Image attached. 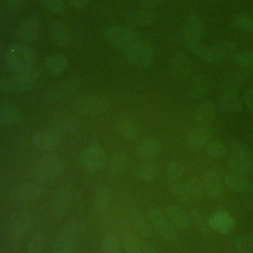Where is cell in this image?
<instances>
[{
  "label": "cell",
  "instance_id": "1",
  "mask_svg": "<svg viewBox=\"0 0 253 253\" xmlns=\"http://www.w3.org/2000/svg\"><path fill=\"white\" fill-rule=\"evenodd\" d=\"M41 73L36 68L11 73L0 77V91L12 93H26L35 90L41 84Z\"/></svg>",
  "mask_w": 253,
  "mask_h": 253
},
{
  "label": "cell",
  "instance_id": "2",
  "mask_svg": "<svg viewBox=\"0 0 253 253\" xmlns=\"http://www.w3.org/2000/svg\"><path fill=\"white\" fill-rule=\"evenodd\" d=\"M35 51L26 43L12 44L6 51L5 63L11 73H17L34 68Z\"/></svg>",
  "mask_w": 253,
  "mask_h": 253
},
{
  "label": "cell",
  "instance_id": "3",
  "mask_svg": "<svg viewBox=\"0 0 253 253\" xmlns=\"http://www.w3.org/2000/svg\"><path fill=\"white\" fill-rule=\"evenodd\" d=\"M64 170V163L60 156L47 152L42 155L34 165L33 175L41 183L53 182L58 179Z\"/></svg>",
  "mask_w": 253,
  "mask_h": 253
},
{
  "label": "cell",
  "instance_id": "4",
  "mask_svg": "<svg viewBox=\"0 0 253 253\" xmlns=\"http://www.w3.org/2000/svg\"><path fill=\"white\" fill-rule=\"evenodd\" d=\"M229 168L232 173L249 176L253 174V152L242 141H234L230 146Z\"/></svg>",
  "mask_w": 253,
  "mask_h": 253
},
{
  "label": "cell",
  "instance_id": "5",
  "mask_svg": "<svg viewBox=\"0 0 253 253\" xmlns=\"http://www.w3.org/2000/svg\"><path fill=\"white\" fill-rule=\"evenodd\" d=\"M104 40L113 48L126 52L140 38L138 34L129 27L113 26L107 28L103 33Z\"/></svg>",
  "mask_w": 253,
  "mask_h": 253
},
{
  "label": "cell",
  "instance_id": "6",
  "mask_svg": "<svg viewBox=\"0 0 253 253\" xmlns=\"http://www.w3.org/2000/svg\"><path fill=\"white\" fill-rule=\"evenodd\" d=\"M82 85V78L78 75L68 76L63 81L50 86L42 96V102L46 105L56 104L74 94Z\"/></svg>",
  "mask_w": 253,
  "mask_h": 253
},
{
  "label": "cell",
  "instance_id": "7",
  "mask_svg": "<svg viewBox=\"0 0 253 253\" xmlns=\"http://www.w3.org/2000/svg\"><path fill=\"white\" fill-rule=\"evenodd\" d=\"M79 238V224L75 220H70L62 227L57 234L51 253H75Z\"/></svg>",
  "mask_w": 253,
  "mask_h": 253
},
{
  "label": "cell",
  "instance_id": "8",
  "mask_svg": "<svg viewBox=\"0 0 253 253\" xmlns=\"http://www.w3.org/2000/svg\"><path fill=\"white\" fill-rule=\"evenodd\" d=\"M79 161L84 171L88 173H96L106 167L108 155L101 145L93 143L86 146L81 151Z\"/></svg>",
  "mask_w": 253,
  "mask_h": 253
},
{
  "label": "cell",
  "instance_id": "9",
  "mask_svg": "<svg viewBox=\"0 0 253 253\" xmlns=\"http://www.w3.org/2000/svg\"><path fill=\"white\" fill-rule=\"evenodd\" d=\"M108 108V99L100 95H87L77 99L73 104L74 111L83 117L101 115L105 113Z\"/></svg>",
  "mask_w": 253,
  "mask_h": 253
},
{
  "label": "cell",
  "instance_id": "10",
  "mask_svg": "<svg viewBox=\"0 0 253 253\" xmlns=\"http://www.w3.org/2000/svg\"><path fill=\"white\" fill-rule=\"evenodd\" d=\"M146 216L154 231H156L164 240L169 242L176 241L177 232L166 214L156 208H150L146 212Z\"/></svg>",
  "mask_w": 253,
  "mask_h": 253
},
{
  "label": "cell",
  "instance_id": "11",
  "mask_svg": "<svg viewBox=\"0 0 253 253\" xmlns=\"http://www.w3.org/2000/svg\"><path fill=\"white\" fill-rule=\"evenodd\" d=\"M127 61L136 67H147L154 59L153 47L144 41H138L126 52Z\"/></svg>",
  "mask_w": 253,
  "mask_h": 253
},
{
  "label": "cell",
  "instance_id": "12",
  "mask_svg": "<svg viewBox=\"0 0 253 253\" xmlns=\"http://www.w3.org/2000/svg\"><path fill=\"white\" fill-rule=\"evenodd\" d=\"M73 199L72 188L69 185L62 186L55 194L52 204V214L55 219L61 220L67 214Z\"/></svg>",
  "mask_w": 253,
  "mask_h": 253
},
{
  "label": "cell",
  "instance_id": "13",
  "mask_svg": "<svg viewBox=\"0 0 253 253\" xmlns=\"http://www.w3.org/2000/svg\"><path fill=\"white\" fill-rule=\"evenodd\" d=\"M42 194L41 182L27 181L21 183L15 191V200L20 205H29L36 202Z\"/></svg>",
  "mask_w": 253,
  "mask_h": 253
},
{
  "label": "cell",
  "instance_id": "14",
  "mask_svg": "<svg viewBox=\"0 0 253 253\" xmlns=\"http://www.w3.org/2000/svg\"><path fill=\"white\" fill-rule=\"evenodd\" d=\"M60 141V137L56 132L46 129L36 131L31 138L33 146L42 152H49L56 149Z\"/></svg>",
  "mask_w": 253,
  "mask_h": 253
},
{
  "label": "cell",
  "instance_id": "15",
  "mask_svg": "<svg viewBox=\"0 0 253 253\" xmlns=\"http://www.w3.org/2000/svg\"><path fill=\"white\" fill-rule=\"evenodd\" d=\"M204 27L203 22L198 16H190L187 18L183 29V41L187 48L196 43L201 42Z\"/></svg>",
  "mask_w": 253,
  "mask_h": 253
},
{
  "label": "cell",
  "instance_id": "16",
  "mask_svg": "<svg viewBox=\"0 0 253 253\" xmlns=\"http://www.w3.org/2000/svg\"><path fill=\"white\" fill-rule=\"evenodd\" d=\"M31 226V215L27 211H19L11 216L8 224V232L12 238L20 239L29 232Z\"/></svg>",
  "mask_w": 253,
  "mask_h": 253
},
{
  "label": "cell",
  "instance_id": "17",
  "mask_svg": "<svg viewBox=\"0 0 253 253\" xmlns=\"http://www.w3.org/2000/svg\"><path fill=\"white\" fill-rule=\"evenodd\" d=\"M50 126L57 134H69L78 128L79 122L69 113H59L52 118Z\"/></svg>",
  "mask_w": 253,
  "mask_h": 253
},
{
  "label": "cell",
  "instance_id": "18",
  "mask_svg": "<svg viewBox=\"0 0 253 253\" xmlns=\"http://www.w3.org/2000/svg\"><path fill=\"white\" fill-rule=\"evenodd\" d=\"M192 71V61L183 52L176 53L170 62V72L173 78L183 80L187 78Z\"/></svg>",
  "mask_w": 253,
  "mask_h": 253
},
{
  "label": "cell",
  "instance_id": "19",
  "mask_svg": "<svg viewBox=\"0 0 253 253\" xmlns=\"http://www.w3.org/2000/svg\"><path fill=\"white\" fill-rule=\"evenodd\" d=\"M40 20L37 17H29L23 20L18 27V37L24 43L34 42L39 35Z\"/></svg>",
  "mask_w": 253,
  "mask_h": 253
},
{
  "label": "cell",
  "instance_id": "20",
  "mask_svg": "<svg viewBox=\"0 0 253 253\" xmlns=\"http://www.w3.org/2000/svg\"><path fill=\"white\" fill-rule=\"evenodd\" d=\"M49 33L52 41L61 47H67L72 42V33L68 26L59 21H53L49 25Z\"/></svg>",
  "mask_w": 253,
  "mask_h": 253
},
{
  "label": "cell",
  "instance_id": "21",
  "mask_svg": "<svg viewBox=\"0 0 253 253\" xmlns=\"http://www.w3.org/2000/svg\"><path fill=\"white\" fill-rule=\"evenodd\" d=\"M224 183L232 192L253 193V180L249 179L247 176L228 173L224 176Z\"/></svg>",
  "mask_w": 253,
  "mask_h": 253
},
{
  "label": "cell",
  "instance_id": "22",
  "mask_svg": "<svg viewBox=\"0 0 253 253\" xmlns=\"http://www.w3.org/2000/svg\"><path fill=\"white\" fill-rule=\"evenodd\" d=\"M161 150L160 142L153 137H145L140 139L135 145L136 154L145 160L155 158Z\"/></svg>",
  "mask_w": 253,
  "mask_h": 253
},
{
  "label": "cell",
  "instance_id": "23",
  "mask_svg": "<svg viewBox=\"0 0 253 253\" xmlns=\"http://www.w3.org/2000/svg\"><path fill=\"white\" fill-rule=\"evenodd\" d=\"M210 221L211 229L221 234H226L230 232L235 225V221L229 215V213L221 210L214 211L210 217Z\"/></svg>",
  "mask_w": 253,
  "mask_h": 253
},
{
  "label": "cell",
  "instance_id": "24",
  "mask_svg": "<svg viewBox=\"0 0 253 253\" xmlns=\"http://www.w3.org/2000/svg\"><path fill=\"white\" fill-rule=\"evenodd\" d=\"M202 184L205 192L211 198H218L221 195L222 183L219 175L213 170H206L202 176Z\"/></svg>",
  "mask_w": 253,
  "mask_h": 253
},
{
  "label": "cell",
  "instance_id": "25",
  "mask_svg": "<svg viewBox=\"0 0 253 253\" xmlns=\"http://www.w3.org/2000/svg\"><path fill=\"white\" fill-rule=\"evenodd\" d=\"M129 220L133 228L143 237H151L154 233V229L152 228L148 218L144 215L139 210L132 209L129 213Z\"/></svg>",
  "mask_w": 253,
  "mask_h": 253
},
{
  "label": "cell",
  "instance_id": "26",
  "mask_svg": "<svg viewBox=\"0 0 253 253\" xmlns=\"http://www.w3.org/2000/svg\"><path fill=\"white\" fill-rule=\"evenodd\" d=\"M156 15L152 10L142 9L129 13L125 18V23L128 27H148L155 22Z\"/></svg>",
  "mask_w": 253,
  "mask_h": 253
},
{
  "label": "cell",
  "instance_id": "27",
  "mask_svg": "<svg viewBox=\"0 0 253 253\" xmlns=\"http://www.w3.org/2000/svg\"><path fill=\"white\" fill-rule=\"evenodd\" d=\"M112 200L111 188L107 185L99 186L94 194V211L101 215L108 211Z\"/></svg>",
  "mask_w": 253,
  "mask_h": 253
},
{
  "label": "cell",
  "instance_id": "28",
  "mask_svg": "<svg viewBox=\"0 0 253 253\" xmlns=\"http://www.w3.org/2000/svg\"><path fill=\"white\" fill-rule=\"evenodd\" d=\"M165 214L173 226L178 229L186 230L191 225V219L189 215L181 208L175 205H169L166 208Z\"/></svg>",
  "mask_w": 253,
  "mask_h": 253
},
{
  "label": "cell",
  "instance_id": "29",
  "mask_svg": "<svg viewBox=\"0 0 253 253\" xmlns=\"http://www.w3.org/2000/svg\"><path fill=\"white\" fill-rule=\"evenodd\" d=\"M211 131L209 127L202 126L191 129L187 134V142L189 146L195 149L205 147L209 142Z\"/></svg>",
  "mask_w": 253,
  "mask_h": 253
},
{
  "label": "cell",
  "instance_id": "30",
  "mask_svg": "<svg viewBox=\"0 0 253 253\" xmlns=\"http://www.w3.org/2000/svg\"><path fill=\"white\" fill-rule=\"evenodd\" d=\"M115 127L119 134L126 139H133L138 134V128L133 120L127 116H120L115 124Z\"/></svg>",
  "mask_w": 253,
  "mask_h": 253
},
{
  "label": "cell",
  "instance_id": "31",
  "mask_svg": "<svg viewBox=\"0 0 253 253\" xmlns=\"http://www.w3.org/2000/svg\"><path fill=\"white\" fill-rule=\"evenodd\" d=\"M22 113L12 103H4L0 106V126H10L19 123Z\"/></svg>",
  "mask_w": 253,
  "mask_h": 253
},
{
  "label": "cell",
  "instance_id": "32",
  "mask_svg": "<svg viewBox=\"0 0 253 253\" xmlns=\"http://www.w3.org/2000/svg\"><path fill=\"white\" fill-rule=\"evenodd\" d=\"M246 70L238 68V71H236L231 77L226 79L220 86H219V96L222 95H236L239 86L241 85V82L243 78L245 77Z\"/></svg>",
  "mask_w": 253,
  "mask_h": 253
},
{
  "label": "cell",
  "instance_id": "33",
  "mask_svg": "<svg viewBox=\"0 0 253 253\" xmlns=\"http://www.w3.org/2000/svg\"><path fill=\"white\" fill-rule=\"evenodd\" d=\"M216 115V106L211 101L207 100L203 102L196 111V121L202 126H207L211 123Z\"/></svg>",
  "mask_w": 253,
  "mask_h": 253
},
{
  "label": "cell",
  "instance_id": "34",
  "mask_svg": "<svg viewBox=\"0 0 253 253\" xmlns=\"http://www.w3.org/2000/svg\"><path fill=\"white\" fill-rule=\"evenodd\" d=\"M127 155L125 151L119 150L113 153V155L108 159L107 169L111 175H119L123 173L127 166Z\"/></svg>",
  "mask_w": 253,
  "mask_h": 253
},
{
  "label": "cell",
  "instance_id": "35",
  "mask_svg": "<svg viewBox=\"0 0 253 253\" xmlns=\"http://www.w3.org/2000/svg\"><path fill=\"white\" fill-rule=\"evenodd\" d=\"M169 189L171 193L175 197H177L178 200L182 202H189L193 198H195L190 182L182 183L180 181H173V182H170Z\"/></svg>",
  "mask_w": 253,
  "mask_h": 253
},
{
  "label": "cell",
  "instance_id": "36",
  "mask_svg": "<svg viewBox=\"0 0 253 253\" xmlns=\"http://www.w3.org/2000/svg\"><path fill=\"white\" fill-rule=\"evenodd\" d=\"M215 62L227 57H233L236 53V44L232 41H223L211 46Z\"/></svg>",
  "mask_w": 253,
  "mask_h": 253
},
{
  "label": "cell",
  "instance_id": "37",
  "mask_svg": "<svg viewBox=\"0 0 253 253\" xmlns=\"http://www.w3.org/2000/svg\"><path fill=\"white\" fill-rule=\"evenodd\" d=\"M159 169L157 165L151 161H143L139 163L135 169V176L141 181H152L157 178Z\"/></svg>",
  "mask_w": 253,
  "mask_h": 253
},
{
  "label": "cell",
  "instance_id": "38",
  "mask_svg": "<svg viewBox=\"0 0 253 253\" xmlns=\"http://www.w3.org/2000/svg\"><path fill=\"white\" fill-rule=\"evenodd\" d=\"M45 66L52 74L58 75L63 73L69 65L68 59L61 54H52L45 58Z\"/></svg>",
  "mask_w": 253,
  "mask_h": 253
},
{
  "label": "cell",
  "instance_id": "39",
  "mask_svg": "<svg viewBox=\"0 0 253 253\" xmlns=\"http://www.w3.org/2000/svg\"><path fill=\"white\" fill-rule=\"evenodd\" d=\"M209 85H210L209 78L205 74L200 73L195 75L192 80V84L190 88V96L195 99L203 97L207 93Z\"/></svg>",
  "mask_w": 253,
  "mask_h": 253
},
{
  "label": "cell",
  "instance_id": "40",
  "mask_svg": "<svg viewBox=\"0 0 253 253\" xmlns=\"http://www.w3.org/2000/svg\"><path fill=\"white\" fill-rule=\"evenodd\" d=\"M219 106L227 113H239L243 109L242 102L237 95L219 96Z\"/></svg>",
  "mask_w": 253,
  "mask_h": 253
},
{
  "label": "cell",
  "instance_id": "41",
  "mask_svg": "<svg viewBox=\"0 0 253 253\" xmlns=\"http://www.w3.org/2000/svg\"><path fill=\"white\" fill-rule=\"evenodd\" d=\"M191 219L199 231H201L205 234H208L211 232V226L210 218L202 211H200L198 209L192 210Z\"/></svg>",
  "mask_w": 253,
  "mask_h": 253
},
{
  "label": "cell",
  "instance_id": "42",
  "mask_svg": "<svg viewBox=\"0 0 253 253\" xmlns=\"http://www.w3.org/2000/svg\"><path fill=\"white\" fill-rule=\"evenodd\" d=\"M233 246L237 253H253V234L247 232L236 236Z\"/></svg>",
  "mask_w": 253,
  "mask_h": 253
},
{
  "label": "cell",
  "instance_id": "43",
  "mask_svg": "<svg viewBox=\"0 0 253 253\" xmlns=\"http://www.w3.org/2000/svg\"><path fill=\"white\" fill-rule=\"evenodd\" d=\"M185 165L179 161H171L165 166V175L170 182L180 181L185 175Z\"/></svg>",
  "mask_w": 253,
  "mask_h": 253
},
{
  "label": "cell",
  "instance_id": "44",
  "mask_svg": "<svg viewBox=\"0 0 253 253\" xmlns=\"http://www.w3.org/2000/svg\"><path fill=\"white\" fill-rule=\"evenodd\" d=\"M101 249L103 253H122L120 243L114 232H107L103 235Z\"/></svg>",
  "mask_w": 253,
  "mask_h": 253
},
{
  "label": "cell",
  "instance_id": "45",
  "mask_svg": "<svg viewBox=\"0 0 253 253\" xmlns=\"http://www.w3.org/2000/svg\"><path fill=\"white\" fill-rule=\"evenodd\" d=\"M233 61L238 68L250 71L253 69V51L241 50L234 54Z\"/></svg>",
  "mask_w": 253,
  "mask_h": 253
},
{
  "label": "cell",
  "instance_id": "46",
  "mask_svg": "<svg viewBox=\"0 0 253 253\" xmlns=\"http://www.w3.org/2000/svg\"><path fill=\"white\" fill-rule=\"evenodd\" d=\"M188 49L193 54H195L196 56H198L201 60H203L205 62H209V63L215 62L211 46H207V45L199 42V43L194 44L193 46H191Z\"/></svg>",
  "mask_w": 253,
  "mask_h": 253
},
{
  "label": "cell",
  "instance_id": "47",
  "mask_svg": "<svg viewBox=\"0 0 253 253\" xmlns=\"http://www.w3.org/2000/svg\"><path fill=\"white\" fill-rule=\"evenodd\" d=\"M227 150L228 149L225 143L220 140H212L206 145V151L208 155L213 159L223 158L226 155Z\"/></svg>",
  "mask_w": 253,
  "mask_h": 253
},
{
  "label": "cell",
  "instance_id": "48",
  "mask_svg": "<svg viewBox=\"0 0 253 253\" xmlns=\"http://www.w3.org/2000/svg\"><path fill=\"white\" fill-rule=\"evenodd\" d=\"M231 27L236 31L251 33L253 32V17L245 14L237 15L231 21Z\"/></svg>",
  "mask_w": 253,
  "mask_h": 253
},
{
  "label": "cell",
  "instance_id": "49",
  "mask_svg": "<svg viewBox=\"0 0 253 253\" xmlns=\"http://www.w3.org/2000/svg\"><path fill=\"white\" fill-rule=\"evenodd\" d=\"M45 247V238L42 232L34 234L29 240L25 253H42Z\"/></svg>",
  "mask_w": 253,
  "mask_h": 253
},
{
  "label": "cell",
  "instance_id": "50",
  "mask_svg": "<svg viewBox=\"0 0 253 253\" xmlns=\"http://www.w3.org/2000/svg\"><path fill=\"white\" fill-rule=\"evenodd\" d=\"M123 244L126 253H141V241L128 232L123 234Z\"/></svg>",
  "mask_w": 253,
  "mask_h": 253
},
{
  "label": "cell",
  "instance_id": "51",
  "mask_svg": "<svg viewBox=\"0 0 253 253\" xmlns=\"http://www.w3.org/2000/svg\"><path fill=\"white\" fill-rule=\"evenodd\" d=\"M44 8L53 14H63L67 9L66 0H40Z\"/></svg>",
  "mask_w": 253,
  "mask_h": 253
},
{
  "label": "cell",
  "instance_id": "52",
  "mask_svg": "<svg viewBox=\"0 0 253 253\" xmlns=\"http://www.w3.org/2000/svg\"><path fill=\"white\" fill-rule=\"evenodd\" d=\"M243 103L245 104L246 108L253 113V88L246 90L243 94Z\"/></svg>",
  "mask_w": 253,
  "mask_h": 253
},
{
  "label": "cell",
  "instance_id": "53",
  "mask_svg": "<svg viewBox=\"0 0 253 253\" xmlns=\"http://www.w3.org/2000/svg\"><path fill=\"white\" fill-rule=\"evenodd\" d=\"M69 7L76 11H81L85 9L89 3V0H66Z\"/></svg>",
  "mask_w": 253,
  "mask_h": 253
},
{
  "label": "cell",
  "instance_id": "54",
  "mask_svg": "<svg viewBox=\"0 0 253 253\" xmlns=\"http://www.w3.org/2000/svg\"><path fill=\"white\" fill-rule=\"evenodd\" d=\"M163 0H139V5L142 9L152 10L157 7Z\"/></svg>",
  "mask_w": 253,
  "mask_h": 253
},
{
  "label": "cell",
  "instance_id": "55",
  "mask_svg": "<svg viewBox=\"0 0 253 253\" xmlns=\"http://www.w3.org/2000/svg\"><path fill=\"white\" fill-rule=\"evenodd\" d=\"M4 2L8 8L17 9V8L21 7L24 0H4Z\"/></svg>",
  "mask_w": 253,
  "mask_h": 253
},
{
  "label": "cell",
  "instance_id": "56",
  "mask_svg": "<svg viewBox=\"0 0 253 253\" xmlns=\"http://www.w3.org/2000/svg\"><path fill=\"white\" fill-rule=\"evenodd\" d=\"M141 253H158L156 249L145 242H141Z\"/></svg>",
  "mask_w": 253,
  "mask_h": 253
},
{
  "label": "cell",
  "instance_id": "57",
  "mask_svg": "<svg viewBox=\"0 0 253 253\" xmlns=\"http://www.w3.org/2000/svg\"><path fill=\"white\" fill-rule=\"evenodd\" d=\"M0 13H1V6H0Z\"/></svg>",
  "mask_w": 253,
  "mask_h": 253
},
{
  "label": "cell",
  "instance_id": "58",
  "mask_svg": "<svg viewBox=\"0 0 253 253\" xmlns=\"http://www.w3.org/2000/svg\"><path fill=\"white\" fill-rule=\"evenodd\" d=\"M0 181H1V175H0Z\"/></svg>",
  "mask_w": 253,
  "mask_h": 253
}]
</instances>
